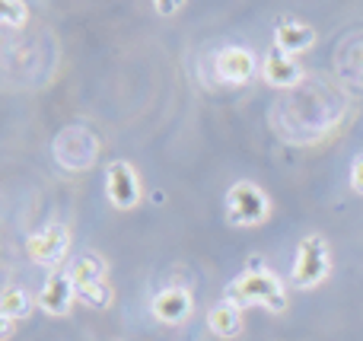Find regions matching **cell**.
<instances>
[{
    "instance_id": "obj_1",
    "label": "cell",
    "mask_w": 363,
    "mask_h": 341,
    "mask_svg": "<svg viewBox=\"0 0 363 341\" xmlns=\"http://www.w3.org/2000/svg\"><path fill=\"white\" fill-rule=\"evenodd\" d=\"M230 297L236 306L242 303H258V306H268V310L281 313L287 306V294H284V284L262 265V262H252V268L245 274H239L236 281L230 284Z\"/></svg>"
},
{
    "instance_id": "obj_2",
    "label": "cell",
    "mask_w": 363,
    "mask_h": 341,
    "mask_svg": "<svg viewBox=\"0 0 363 341\" xmlns=\"http://www.w3.org/2000/svg\"><path fill=\"white\" fill-rule=\"evenodd\" d=\"M328 274V249H325V240H322L319 233L306 236V240H300V246H296V259H294V272H290V278H294L296 287H315L322 284Z\"/></svg>"
},
{
    "instance_id": "obj_3",
    "label": "cell",
    "mask_w": 363,
    "mask_h": 341,
    "mask_svg": "<svg viewBox=\"0 0 363 341\" xmlns=\"http://www.w3.org/2000/svg\"><path fill=\"white\" fill-rule=\"evenodd\" d=\"M226 211H230V220L236 227H255L268 217L271 211V201L258 185L252 182H236L226 195Z\"/></svg>"
},
{
    "instance_id": "obj_4",
    "label": "cell",
    "mask_w": 363,
    "mask_h": 341,
    "mask_svg": "<svg viewBox=\"0 0 363 341\" xmlns=\"http://www.w3.org/2000/svg\"><path fill=\"white\" fill-rule=\"evenodd\" d=\"M67 246H70V233L61 227V223H48L45 230H38L35 236L29 240V259L35 265H57V262L67 255Z\"/></svg>"
},
{
    "instance_id": "obj_5",
    "label": "cell",
    "mask_w": 363,
    "mask_h": 341,
    "mask_svg": "<svg viewBox=\"0 0 363 341\" xmlns=\"http://www.w3.org/2000/svg\"><path fill=\"white\" fill-rule=\"evenodd\" d=\"M213 70H217V80L233 83V86H242V83H249L252 74H255V57H252V51L233 45V48H223L217 55Z\"/></svg>"
},
{
    "instance_id": "obj_6",
    "label": "cell",
    "mask_w": 363,
    "mask_h": 341,
    "mask_svg": "<svg viewBox=\"0 0 363 341\" xmlns=\"http://www.w3.org/2000/svg\"><path fill=\"white\" fill-rule=\"evenodd\" d=\"M108 198L115 208L128 211L140 201V179L128 163H112L108 166Z\"/></svg>"
},
{
    "instance_id": "obj_7",
    "label": "cell",
    "mask_w": 363,
    "mask_h": 341,
    "mask_svg": "<svg viewBox=\"0 0 363 341\" xmlns=\"http://www.w3.org/2000/svg\"><path fill=\"white\" fill-rule=\"evenodd\" d=\"M77 297V287L70 274H51L48 281L42 284V294H38V306L51 316H67L70 303Z\"/></svg>"
},
{
    "instance_id": "obj_8",
    "label": "cell",
    "mask_w": 363,
    "mask_h": 341,
    "mask_svg": "<svg viewBox=\"0 0 363 341\" xmlns=\"http://www.w3.org/2000/svg\"><path fill=\"white\" fill-rule=\"evenodd\" d=\"M194 310V300L185 287H169V291H160L153 297V316L166 325H176V323H185Z\"/></svg>"
},
{
    "instance_id": "obj_9",
    "label": "cell",
    "mask_w": 363,
    "mask_h": 341,
    "mask_svg": "<svg viewBox=\"0 0 363 341\" xmlns=\"http://www.w3.org/2000/svg\"><path fill=\"white\" fill-rule=\"evenodd\" d=\"M262 77L271 83V86H294V83H300L303 67L296 64L294 55H284V51L274 48V51H268V55H264Z\"/></svg>"
},
{
    "instance_id": "obj_10",
    "label": "cell",
    "mask_w": 363,
    "mask_h": 341,
    "mask_svg": "<svg viewBox=\"0 0 363 341\" xmlns=\"http://www.w3.org/2000/svg\"><path fill=\"white\" fill-rule=\"evenodd\" d=\"M274 42H277V51H284V55H300V51L313 48L315 32L309 26L296 23V19H284L274 29Z\"/></svg>"
},
{
    "instance_id": "obj_11",
    "label": "cell",
    "mask_w": 363,
    "mask_h": 341,
    "mask_svg": "<svg viewBox=\"0 0 363 341\" xmlns=\"http://www.w3.org/2000/svg\"><path fill=\"white\" fill-rule=\"evenodd\" d=\"M207 325H211L213 335L233 338V335H239V329H242V313H239V306L233 303V300H223V303H217L211 310Z\"/></svg>"
},
{
    "instance_id": "obj_12",
    "label": "cell",
    "mask_w": 363,
    "mask_h": 341,
    "mask_svg": "<svg viewBox=\"0 0 363 341\" xmlns=\"http://www.w3.org/2000/svg\"><path fill=\"white\" fill-rule=\"evenodd\" d=\"M70 278H74L77 291H80V287H93V284H106V259H99L96 252H83L80 259H77Z\"/></svg>"
},
{
    "instance_id": "obj_13",
    "label": "cell",
    "mask_w": 363,
    "mask_h": 341,
    "mask_svg": "<svg viewBox=\"0 0 363 341\" xmlns=\"http://www.w3.org/2000/svg\"><path fill=\"white\" fill-rule=\"evenodd\" d=\"M32 310V300L26 297V291H19V287H10V291L4 294V300H0V313H4V319H26Z\"/></svg>"
},
{
    "instance_id": "obj_14",
    "label": "cell",
    "mask_w": 363,
    "mask_h": 341,
    "mask_svg": "<svg viewBox=\"0 0 363 341\" xmlns=\"http://www.w3.org/2000/svg\"><path fill=\"white\" fill-rule=\"evenodd\" d=\"M26 4H13V0H6L4 4V10H0V19H4V26H19V23H26Z\"/></svg>"
},
{
    "instance_id": "obj_15",
    "label": "cell",
    "mask_w": 363,
    "mask_h": 341,
    "mask_svg": "<svg viewBox=\"0 0 363 341\" xmlns=\"http://www.w3.org/2000/svg\"><path fill=\"white\" fill-rule=\"evenodd\" d=\"M351 189L363 195V153L360 157H354V166H351Z\"/></svg>"
},
{
    "instance_id": "obj_16",
    "label": "cell",
    "mask_w": 363,
    "mask_h": 341,
    "mask_svg": "<svg viewBox=\"0 0 363 341\" xmlns=\"http://www.w3.org/2000/svg\"><path fill=\"white\" fill-rule=\"evenodd\" d=\"M157 10L160 13H176V10H182V4H157Z\"/></svg>"
},
{
    "instance_id": "obj_17",
    "label": "cell",
    "mask_w": 363,
    "mask_h": 341,
    "mask_svg": "<svg viewBox=\"0 0 363 341\" xmlns=\"http://www.w3.org/2000/svg\"><path fill=\"white\" fill-rule=\"evenodd\" d=\"M13 335V319H4V329H0V338H10Z\"/></svg>"
}]
</instances>
